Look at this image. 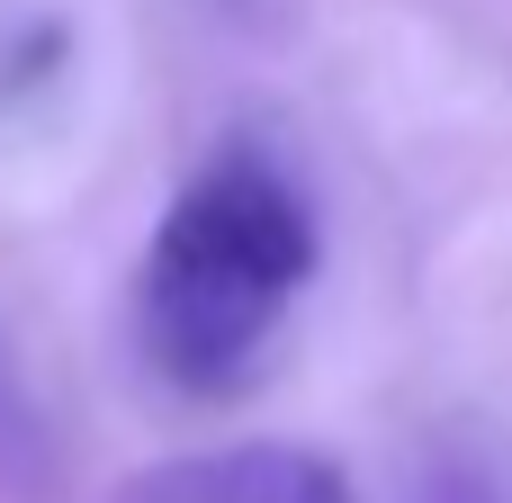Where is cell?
<instances>
[{"instance_id": "cell-1", "label": "cell", "mask_w": 512, "mask_h": 503, "mask_svg": "<svg viewBox=\"0 0 512 503\" xmlns=\"http://www.w3.org/2000/svg\"><path fill=\"white\" fill-rule=\"evenodd\" d=\"M315 261H324V234H315V207L288 180V162L261 144L207 153L180 180V198L162 207L144 270H135L144 360L180 396H234L261 369V351L279 342Z\"/></svg>"}, {"instance_id": "cell-2", "label": "cell", "mask_w": 512, "mask_h": 503, "mask_svg": "<svg viewBox=\"0 0 512 503\" xmlns=\"http://www.w3.org/2000/svg\"><path fill=\"white\" fill-rule=\"evenodd\" d=\"M117 503H360L324 450L297 441H234V450H180L135 468Z\"/></svg>"}, {"instance_id": "cell-3", "label": "cell", "mask_w": 512, "mask_h": 503, "mask_svg": "<svg viewBox=\"0 0 512 503\" xmlns=\"http://www.w3.org/2000/svg\"><path fill=\"white\" fill-rule=\"evenodd\" d=\"M45 495H54V441H45V423H36V405L0 351V503H45Z\"/></svg>"}, {"instance_id": "cell-4", "label": "cell", "mask_w": 512, "mask_h": 503, "mask_svg": "<svg viewBox=\"0 0 512 503\" xmlns=\"http://www.w3.org/2000/svg\"><path fill=\"white\" fill-rule=\"evenodd\" d=\"M414 503H512V477H504V468H486V459L441 450V459L414 477Z\"/></svg>"}]
</instances>
